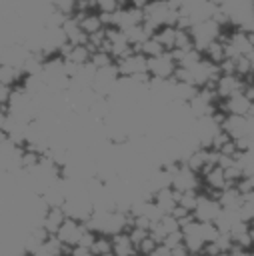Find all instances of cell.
<instances>
[{"mask_svg": "<svg viewBox=\"0 0 254 256\" xmlns=\"http://www.w3.org/2000/svg\"><path fill=\"white\" fill-rule=\"evenodd\" d=\"M224 26L218 22V20H214V18H208V20H200V22H196V24H192L190 28H188V32H190V38H192V44H194V48L196 50H204L210 42H214V40H218L224 32Z\"/></svg>", "mask_w": 254, "mask_h": 256, "instance_id": "obj_1", "label": "cell"}, {"mask_svg": "<svg viewBox=\"0 0 254 256\" xmlns=\"http://www.w3.org/2000/svg\"><path fill=\"white\" fill-rule=\"evenodd\" d=\"M176 72V62L172 58L170 52H162L158 56L148 58V74L150 78H158V80H172Z\"/></svg>", "mask_w": 254, "mask_h": 256, "instance_id": "obj_2", "label": "cell"}, {"mask_svg": "<svg viewBox=\"0 0 254 256\" xmlns=\"http://www.w3.org/2000/svg\"><path fill=\"white\" fill-rule=\"evenodd\" d=\"M220 204H218V200H216V196L214 194H204V192H200L198 194V202H196V208L192 210V216L198 220V222H214L216 220V216L220 214Z\"/></svg>", "mask_w": 254, "mask_h": 256, "instance_id": "obj_3", "label": "cell"}, {"mask_svg": "<svg viewBox=\"0 0 254 256\" xmlns=\"http://www.w3.org/2000/svg\"><path fill=\"white\" fill-rule=\"evenodd\" d=\"M244 84H246V80L240 78V76H236V74H220V78L214 84V90L218 94V100H224V98H228L232 94L242 92L244 90Z\"/></svg>", "mask_w": 254, "mask_h": 256, "instance_id": "obj_4", "label": "cell"}, {"mask_svg": "<svg viewBox=\"0 0 254 256\" xmlns=\"http://www.w3.org/2000/svg\"><path fill=\"white\" fill-rule=\"evenodd\" d=\"M216 106H218V110H220V112H224V114L248 116L252 102H250L242 92H238V94H232V96H228V98H224V100H218V104H216Z\"/></svg>", "mask_w": 254, "mask_h": 256, "instance_id": "obj_5", "label": "cell"}, {"mask_svg": "<svg viewBox=\"0 0 254 256\" xmlns=\"http://www.w3.org/2000/svg\"><path fill=\"white\" fill-rule=\"evenodd\" d=\"M220 128H222L232 140L244 138V136H248V116L224 114V118H222V122H220Z\"/></svg>", "mask_w": 254, "mask_h": 256, "instance_id": "obj_6", "label": "cell"}, {"mask_svg": "<svg viewBox=\"0 0 254 256\" xmlns=\"http://www.w3.org/2000/svg\"><path fill=\"white\" fill-rule=\"evenodd\" d=\"M202 184L208 188V192L210 194H218L220 190H224L226 186H232V182H228L226 180V176H224V170L216 164V166H210V168H206L204 172H202Z\"/></svg>", "mask_w": 254, "mask_h": 256, "instance_id": "obj_7", "label": "cell"}, {"mask_svg": "<svg viewBox=\"0 0 254 256\" xmlns=\"http://www.w3.org/2000/svg\"><path fill=\"white\" fill-rule=\"evenodd\" d=\"M66 218H68V216H66V212H64V206H48V208L44 210V214H42L40 226H42L50 236H54V234L58 232V228L64 224Z\"/></svg>", "mask_w": 254, "mask_h": 256, "instance_id": "obj_8", "label": "cell"}, {"mask_svg": "<svg viewBox=\"0 0 254 256\" xmlns=\"http://www.w3.org/2000/svg\"><path fill=\"white\" fill-rule=\"evenodd\" d=\"M82 228H84V222H78V220H74V218H66L64 224L58 228V232H56L54 236H56L64 246H70V248H72V246H76Z\"/></svg>", "mask_w": 254, "mask_h": 256, "instance_id": "obj_9", "label": "cell"}, {"mask_svg": "<svg viewBox=\"0 0 254 256\" xmlns=\"http://www.w3.org/2000/svg\"><path fill=\"white\" fill-rule=\"evenodd\" d=\"M152 202L164 212V214H170L176 204H178V192L172 188V186H166V188H158L152 192Z\"/></svg>", "mask_w": 254, "mask_h": 256, "instance_id": "obj_10", "label": "cell"}, {"mask_svg": "<svg viewBox=\"0 0 254 256\" xmlns=\"http://www.w3.org/2000/svg\"><path fill=\"white\" fill-rule=\"evenodd\" d=\"M216 200H218L220 208H224V210H238L240 204L244 202L242 192H240L234 184H232V186H226L224 190H220V192L216 194Z\"/></svg>", "mask_w": 254, "mask_h": 256, "instance_id": "obj_11", "label": "cell"}, {"mask_svg": "<svg viewBox=\"0 0 254 256\" xmlns=\"http://www.w3.org/2000/svg\"><path fill=\"white\" fill-rule=\"evenodd\" d=\"M112 254L114 256H134L136 246L130 240L128 232H118L112 236Z\"/></svg>", "mask_w": 254, "mask_h": 256, "instance_id": "obj_12", "label": "cell"}, {"mask_svg": "<svg viewBox=\"0 0 254 256\" xmlns=\"http://www.w3.org/2000/svg\"><path fill=\"white\" fill-rule=\"evenodd\" d=\"M176 34H178V26H160L156 32H154V38L162 44V48L166 52H170L176 44Z\"/></svg>", "mask_w": 254, "mask_h": 256, "instance_id": "obj_13", "label": "cell"}, {"mask_svg": "<svg viewBox=\"0 0 254 256\" xmlns=\"http://www.w3.org/2000/svg\"><path fill=\"white\" fill-rule=\"evenodd\" d=\"M202 56H204L208 62H212V64H220V62L226 58V50H224L222 36H220L218 40L210 42V44H208V46L202 50Z\"/></svg>", "mask_w": 254, "mask_h": 256, "instance_id": "obj_14", "label": "cell"}, {"mask_svg": "<svg viewBox=\"0 0 254 256\" xmlns=\"http://www.w3.org/2000/svg\"><path fill=\"white\" fill-rule=\"evenodd\" d=\"M134 50L136 52H140V54H144L146 58H152V56H158V54H162L164 52V48H162V44L154 38V34L152 36H148L144 42H140L138 46H134Z\"/></svg>", "mask_w": 254, "mask_h": 256, "instance_id": "obj_15", "label": "cell"}, {"mask_svg": "<svg viewBox=\"0 0 254 256\" xmlns=\"http://www.w3.org/2000/svg\"><path fill=\"white\" fill-rule=\"evenodd\" d=\"M90 252L94 256H102V254H108L112 252V236L108 234H96L92 246H90Z\"/></svg>", "mask_w": 254, "mask_h": 256, "instance_id": "obj_16", "label": "cell"}, {"mask_svg": "<svg viewBox=\"0 0 254 256\" xmlns=\"http://www.w3.org/2000/svg\"><path fill=\"white\" fill-rule=\"evenodd\" d=\"M198 190H186V192H178V206L186 208V210H194L196 202H198Z\"/></svg>", "mask_w": 254, "mask_h": 256, "instance_id": "obj_17", "label": "cell"}, {"mask_svg": "<svg viewBox=\"0 0 254 256\" xmlns=\"http://www.w3.org/2000/svg\"><path fill=\"white\" fill-rule=\"evenodd\" d=\"M90 64L98 70V68H106V66L114 64V58L108 52H104V50H94L92 56H90Z\"/></svg>", "mask_w": 254, "mask_h": 256, "instance_id": "obj_18", "label": "cell"}, {"mask_svg": "<svg viewBox=\"0 0 254 256\" xmlns=\"http://www.w3.org/2000/svg\"><path fill=\"white\" fill-rule=\"evenodd\" d=\"M218 234H220V230L216 228L214 222H200V236H202L204 244L206 242H214L218 238Z\"/></svg>", "mask_w": 254, "mask_h": 256, "instance_id": "obj_19", "label": "cell"}, {"mask_svg": "<svg viewBox=\"0 0 254 256\" xmlns=\"http://www.w3.org/2000/svg\"><path fill=\"white\" fill-rule=\"evenodd\" d=\"M236 214H238V218H240L242 222L250 224V222L254 220V204H252V202H242L240 208L236 210Z\"/></svg>", "mask_w": 254, "mask_h": 256, "instance_id": "obj_20", "label": "cell"}, {"mask_svg": "<svg viewBox=\"0 0 254 256\" xmlns=\"http://www.w3.org/2000/svg\"><path fill=\"white\" fill-rule=\"evenodd\" d=\"M156 244H158V242H156V240H154V238H152V236L148 234V236H146L144 240H140V242L136 244V252H140V254L148 256V254H150V252H152V250L156 248Z\"/></svg>", "mask_w": 254, "mask_h": 256, "instance_id": "obj_21", "label": "cell"}, {"mask_svg": "<svg viewBox=\"0 0 254 256\" xmlns=\"http://www.w3.org/2000/svg\"><path fill=\"white\" fill-rule=\"evenodd\" d=\"M148 256H172V250L166 244H156V248Z\"/></svg>", "mask_w": 254, "mask_h": 256, "instance_id": "obj_22", "label": "cell"}, {"mask_svg": "<svg viewBox=\"0 0 254 256\" xmlns=\"http://www.w3.org/2000/svg\"><path fill=\"white\" fill-rule=\"evenodd\" d=\"M70 256H94V254L86 246H72L70 248Z\"/></svg>", "mask_w": 254, "mask_h": 256, "instance_id": "obj_23", "label": "cell"}, {"mask_svg": "<svg viewBox=\"0 0 254 256\" xmlns=\"http://www.w3.org/2000/svg\"><path fill=\"white\" fill-rule=\"evenodd\" d=\"M250 238H252V250H254V226H250Z\"/></svg>", "mask_w": 254, "mask_h": 256, "instance_id": "obj_24", "label": "cell"}, {"mask_svg": "<svg viewBox=\"0 0 254 256\" xmlns=\"http://www.w3.org/2000/svg\"><path fill=\"white\" fill-rule=\"evenodd\" d=\"M216 256H228V252H220V254H216Z\"/></svg>", "mask_w": 254, "mask_h": 256, "instance_id": "obj_25", "label": "cell"}, {"mask_svg": "<svg viewBox=\"0 0 254 256\" xmlns=\"http://www.w3.org/2000/svg\"><path fill=\"white\" fill-rule=\"evenodd\" d=\"M102 256H114V254H112V252H108V254H102Z\"/></svg>", "mask_w": 254, "mask_h": 256, "instance_id": "obj_26", "label": "cell"}, {"mask_svg": "<svg viewBox=\"0 0 254 256\" xmlns=\"http://www.w3.org/2000/svg\"><path fill=\"white\" fill-rule=\"evenodd\" d=\"M134 256H144V254H140V252H136V254H134Z\"/></svg>", "mask_w": 254, "mask_h": 256, "instance_id": "obj_27", "label": "cell"}, {"mask_svg": "<svg viewBox=\"0 0 254 256\" xmlns=\"http://www.w3.org/2000/svg\"><path fill=\"white\" fill-rule=\"evenodd\" d=\"M250 226H254V220H252V222H250Z\"/></svg>", "mask_w": 254, "mask_h": 256, "instance_id": "obj_28", "label": "cell"}]
</instances>
